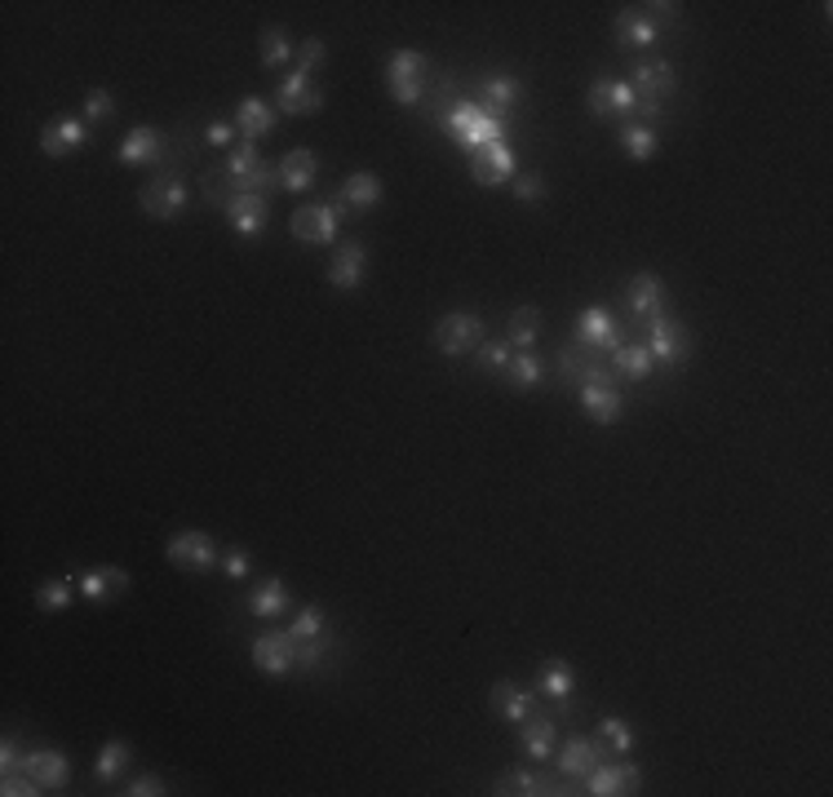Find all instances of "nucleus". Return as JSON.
Here are the masks:
<instances>
[{
    "label": "nucleus",
    "mask_w": 833,
    "mask_h": 797,
    "mask_svg": "<svg viewBox=\"0 0 833 797\" xmlns=\"http://www.w3.org/2000/svg\"><path fill=\"white\" fill-rule=\"evenodd\" d=\"M28 775L41 784V788H63L72 779V762L58 753V748H32L28 753Z\"/></svg>",
    "instance_id": "nucleus-32"
},
{
    "label": "nucleus",
    "mask_w": 833,
    "mask_h": 797,
    "mask_svg": "<svg viewBox=\"0 0 833 797\" xmlns=\"http://www.w3.org/2000/svg\"><path fill=\"white\" fill-rule=\"evenodd\" d=\"M111 116H116L111 89H89V94H85V120H89V125H107Z\"/></svg>",
    "instance_id": "nucleus-46"
},
{
    "label": "nucleus",
    "mask_w": 833,
    "mask_h": 797,
    "mask_svg": "<svg viewBox=\"0 0 833 797\" xmlns=\"http://www.w3.org/2000/svg\"><path fill=\"white\" fill-rule=\"evenodd\" d=\"M293 607V594H289V585L280 581V576H270V581H261L253 594H248V612L253 616H261V620H275V616H285Z\"/></svg>",
    "instance_id": "nucleus-33"
},
{
    "label": "nucleus",
    "mask_w": 833,
    "mask_h": 797,
    "mask_svg": "<svg viewBox=\"0 0 833 797\" xmlns=\"http://www.w3.org/2000/svg\"><path fill=\"white\" fill-rule=\"evenodd\" d=\"M643 771L634 762H599L586 775V793L590 797H621V793H639Z\"/></svg>",
    "instance_id": "nucleus-16"
},
{
    "label": "nucleus",
    "mask_w": 833,
    "mask_h": 797,
    "mask_svg": "<svg viewBox=\"0 0 833 797\" xmlns=\"http://www.w3.org/2000/svg\"><path fill=\"white\" fill-rule=\"evenodd\" d=\"M656 147H661V134H656V125H639V120H626L621 125V151L630 156V160H639V164H648L652 156H656Z\"/></svg>",
    "instance_id": "nucleus-34"
},
{
    "label": "nucleus",
    "mask_w": 833,
    "mask_h": 797,
    "mask_svg": "<svg viewBox=\"0 0 833 797\" xmlns=\"http://www.w3.org/2000/svg\"><path fill=\"white\" fill-rule=\"evenodd\" d=\"M536 337H541V310H536V306L510 310V319H505V341H510L514 350H527Z\"/></svg>",
    "instance_id": "nucleus-39"
},
{
    "label": "nucleus",
    "mask_w": 833,
    "mask_h": 797,
    "mask_svg": "<svg viewBox=\"0 0 833 797\" xmlns=\"http://www.w3.org/2000/svg\"><path fill=\"white\" fill-rule=\"evenodd\" d=\"M342 204L338 200H311V204H302L298 213H293V222H289V231H293V240H302V244H333L338 240V231H342Z\"/></svg>",
    "instance_id": "nucleus-4"
},
{
    "label": "nucleus",
    "mask_w": 833,
    "mask_h": 797,
    "mask_svg": "<svg viewBox=\"0 0 833 797\" xmlns=\"http://www.w3.org/2000/svg\"><path fill=\"white\" fill-rule=\"evenodd\" d=\"M510 191H514L519 204H541V200H545V178H541V173H523V178H514Z\"/></svg>",
    "instance_id": "nucleus-48"
},
{
    "label": "nucleus",
    "mask_w": 833,
    "mask_h": 797,
    "mask_svg": "<svg viewBox=\"0 0 833 797\" xmlns=\"http://www.w3.org/2000/svg\"><path fill=\"white\" fill-rule=\"evenodd\" d=\"M501 381H505L510 390H536V385L545 381V359H536L532 350H514V359H510V368L501 372Z\"/></svg>",
    "instance_id": "nucleus-35"
},
{
    "label": "nucleus",
    "mask_w": 833,
    "mask_h": 797,
    "mask_svg": "<svg viewBox=\"0 0 833 797\" xmlns=\"http://www.w3.org/2000/svg\"><path fill=\"white\" fill-rule=\"evenodd\" d=\"M275 125H280V116H275V107L266 103V98H239V107H235V129H239V138H248V142H257V138H266V134H275Z\"/></svg>",
    "instance_id": "nucleus-29"
},
{
    "label": "nucleus",
    "mask_w": 833,
    "mask_h": 797,
    "mask_svg": "<svg viewBox=\"0 0 833 797\" xmlns=\"http://www.w3.org/2000/svg\"><path fill=\"white\" fill-rule=\"evenodd\" d=\"M492 793H496V797H536V793H541V775H532V771H523V766H510V771L492 784Z\"/></svg>",
    "instance_id": "nucleus-41"
},
{
    "label": "nucleus",
    "mask_w": 833,
    "mask_h": 797,
    "mask_svg": "<svg viewBox=\"0 0 833 797\" xmlns=\"http://www.w3.org/2000/svg\"><path fill=\"white\" fill-rule=\"evenodd\" d=\"M275 178H280V187L293 191V195L311 191L316 178H320V160H316V151H311V147H293V151L280 160V169H275Z\"/></svg>",
    "instance_id": "nucleus-23"
},
{
    "label": "nucleus",
    "mask_w": 833,
    "mask_h": 797,
    "mask_svg": "<svg viewBox=\"0 0 833 797\" xmlns=\"http://www.w3.org/2000/svg\"><path fill=\"white\" fill-rule=\"evenodd\" d=\"M222 173L235 182V191H253V195H261L270 182H280V178H275V169H270V164H261L257 142H248V138H239V142L226 151Z\"/></svg>",
    "instance_id": "nucleus-5"
},
{
    "label": "nucleus",
    "mask_w": 833,
    "mask_h": 797,
    "mask_svg": "<svg viewBox=\"0 0 833 797\" xmlns=\"http://www.w3.org/2000/svg\"><path fill=\"white\" fill-rule=\"evenodd\" d=\"M577 346H586L595 354H612V350L626 346V337H621V323L604 306H586L577 315Z\"/></svg>",
    "instance_id": "nucleus-10"
},
{
    "label": "nucleus",
    "mask_w": 833,
    "mask_h": 797,
    "mask_svg": "<svg viewBox=\"0 0 833 797\" xmlns=\"http://www.w3.org/2000/svg\"><path fill=\"white\" fill-rule=\"evenodd\" d=\"M120 793L125 797H160V793H169V784L160 775H134L129 788H120Z\"/></svg>",
    "instance_id": "nucleus-51"
},
{
    "label": "nucleus",
    "mask_w": 833,
    "mask_h": 797,
    "mask_svg": "<svg viewBox=\"0 0 833 797\" xmlns=\"http://www.w3.org/2000/svg\"><path fill=\"white\" fill-rule=\"evenodd\" d=\"M382 195H386V187L377 173H351L338 191V204H342V213H373L382 204Z\"/></svg>",
    "instance_id": "nucleus-25"
},
{
    "label": "nucleus",
    "mask_w": 833,
    "mask_h": 797,
    "mask_svg": "<svg viewBox=\"0 0 833 797\" xmlns=\"http://www.w3.org/2000/svg\"><path fill=\"white\" fill-rule=\"evenodd\" d=\"M470 178H474L479 187H501V182L514 178V151L505 147V138H501V142H488V147H479V151H470Z\"/></svg>",
    "instance_id": "nucleus-18"
},
{
    "label": "nucleus",
    "mask_w": 833,
    "mask_h": 797,
    "mask_svg": "<svg viewBox=\"0 0 833 797\" xmlns=\"http://www.w3.org/2000/svg\"><path fill=\"white\" fill-rule=\"evenodd\" d=\"M320 107H324V89L316 85V76L293 72V76L280 81V89H275V111L280 116H316Z\"/></svg>",
    "instance_id": "nucleus-14"
},
{
    "label": "nucleus",
    "mask_w": 833,
    "mask_h": 797,
    "mask_svg": "<svg viewBox=\"0 0 833 797\" xmlns=\"http://www.w3.org/2000/svg\"><path fill=\"white\" fill-rule=\"evenodd\" d=\"M0 766H6V775L10 771H28V753H19L14 735H6V744H0Z\"/></svg>",
    "instance_id": "nucleus-52"
},
{
    "label": "nucleus",
    "mask_w": 833,
    "mask_h": 797,
    "mask_svg": "<svg viewBox=\"0 0 833 797\" xmlns=\"http://www.w3.org/2000/svg\"><path fill=\"white\" fill-rule=\"evenodd\" d=\"M134 762V744L129 740H107L103 748H98V762H94V775L103 779V784H116L120 775H125V766Z\"/></svg>",
    "instance_id": "nucleus-38"
},
{
    "label": "nucleus",
    "mask_w": 833,
    "mask_h": 797,
    "mask_svg": "<svg viewBox=\"0 0 833 797\" xmlns=\"http://www.w3.org/2000/svg\"><path fill=\"white\" fill-rule=\"evenodd\" d=\"M386 89L399 107H413L426 89V59L417 50H395L386 63Z\"/></svg>",
    "instance_id": "nucleus-6"
},
{
    "label": "nucleus",
    "mask_w": 833,
    "mask_h": 797,
    "mask_svg": "<svg viewBox=\"0 0 833 797\" xmlns=\"http://www.w3.org/2000/svg\"><path fill=\"white\" fill-rule=\"evenodd\" d=\"M581 413L595 426H617L626 413V398L617 385H581Z\"/></svg>",
    "instance_id": "nucleus-26"
},
{
    "label": "nucleus",
    "mask_w": 833,
    "mask_h": 797,
    "mask_svg": "<svg viewBox=\"0 0 833 797\" xmlns=\"http://www.w3.org/2000/svg\"><path fill=\"white\" fill-rule=\"evenodd\" d=\"M519 740H523V753L527 757H536V762H545V757H554V718H527V722H519Z\"/></svg>",
    "instance_id": "nucleus-36"
},
{
    "label": "nucleus",
    "mask_w": 833,
    "mask_h": 797,
    "mask_svg": "<svg viewBox=\"0 0 833 797\" xmlns=\"http://www.w3.org/2000/svg\"><path fill=\"white\" fill-rule=\"evenodd\" d=\"M324 63H329L324 41H316V36H311V41H302V50H298V72H302V76H316Z\"/></svg>",
    "instance_id": "nucleus-47"
},
{
    "label": "nucleus",
    "mask_w": 833,
    "mask_h": 797,
    "mask_svg": "<svg viewBox=\"0 0 833 797\" xmlns=\"http://www.w3.org/2000/svg\"><path fill=\"white\" fill-rule=\"evenodd\" d=\"M235 134H239L235 120H213V125L204 129V142L217 147V151H231V147H235Z\"/></svg>",
    "instance_id": "nucleus-50"
},
{
    "label": "nucleus",
    "mask_w": 833,
    "mask_h": 797,
    "mask_svg": "<svg viewBox=\"0 0 833 797\" xmlns=\"http://www.w3.org/2000/svg\"><path fill=\"white\" fill-rule=\"evenodd\" d=\"M364 270H369V248L360 240H346L333 248L329 257V284L342 288V293H355L364 284Z\"/></svg>",
    "instance_id": "nucleus-19"
},
{
    "label": "nucleus",
    "mask_w": 833,
    "mask_h": 797,
    "mask_svg": "<svg viewBox=\"0 0 833 797\" xmlns=\"http://www.w3.org/2000/svg\"><path fill=\"white\" fill-rule=\"evenodd\" d=\"M138 204H142V213H151V217H160V222H173V217L186 213L191 187H186L182 178H156V182H147V187L138 191Z\"/></svg>",
    "instance_id": "nucleus-8"
},
{
    "label": "nucleus",
    "mask_w": 833,
    "mask_h": 797,
    "mask_svg": "<svg viewBox=\"0 0 833 797\" xmlns=\"http://www.w3.org/2000/svg\"><path fill=\"white\" fill-rule=\"evenodd\" d=\"M519 103H523V81H514V76H488V81H483L479 107H483L492 120L514 116V107H519Z\"/></svg>",
    "instance_id": "nucleus-27"
},
{
    "label": "nucleus",
    "mask_w": 833,
    "mask_h": 797,
    "mask_svg": "<svg viewBox=\"0 0 833 797\" xmlns=\"http://www.w3.org/2000/svg\"><path fill=\"white\" fill-rule=\"evenodd\" d=\"M599 744H604V753H634V731L621 718H604L599 722Z\"/></svg>",
    "instance_id": "nucleus-45"
},
{
    "label": "nucleus",
    "mask_w": 833,
    "mask_h": 797,
    "mask_svg": "<svg viewBox=\"0 0 833 797\" xmlns=\"http://www.w3.org/2000/svg\"><path fill=\"white\" fill-rule=\"evenodd\" d=\"M510 359H514V346H510V341H483V346L474 350V363H479L488 376H501V372L510 368Z\"/></svg>",
    "instance_id": "nucleus-43"
},
{
    "label": "nucleus",
    "mask_w": 833,
    "mask_h": 797,
    "mask_svg": "<svg viewBox=\"0 0 833 797\" xmlns=\"http://www.w3.org/2000/svg\"><path fill=\"white\" fill-rule=\"evenodd\" d=\"M435 346H439V354H448V359H461V354H474L479 346H483V319L474 315V310H448V315H439L435 319Z\"/></svg>",
    "instance_id": "nucleus-3"
},
{
    "label": "nucleus",
    "mask_w": 833,
    "mask_h": 797,
    "mask_svg": "<svg viewBox=\"0 0 833 797\" xmlns=\"http://www.w3.org/2000/svg\"><path fill=\"white\" fill-rule=\"evenodd\" d=\"M612 376L617 381H643L652 368H656V359L648 354V346H621V350H612Z\"/></svg>",
    "instance_id": "nucleus-37"
},
{
    "label": "nucleus",
    "mask_w": 833,
    "mask_h": 797,
    "mask_svg": "<svg viewBox=\"0 0 833 797\" xmlns=\"http://www.w3.org/2000/svg\"><path fill=\"white\" fill-rule=\"evenodd\" d=\"M36 607L50 612V616H54V612H67V607H72V581H67V576L45 581V585L36 589Z\"/></svg>",
    "instance_id": "nucleus-44"
},
{
    "label": "nucleus",
    "mask_w": 833,
    "mask_h": 797,
    "mask_svg": "<svg viewBox=\"0 0 833 797\" xmlns=\"http://www.w3.org/2000/svg\"><path fill=\"white\" fill-rule=\"evenodd\" d=\"M164 134L156 129V125H138V129H129L125 134V142H120V151H116V160L120 164H164Z\"/></svg>",
    "instance_id": "nucleus-21"
},
{
    "label": "nucleus",
    "mask_w": 833,
    "mask_h": 797,
    "mask_svg": "<svg viewBox=\"0 0 833 797\" xmlns=\"http://www.w3.org/2000/svg\"><path fill=\"white\" fill-rule=\"evenodd\" d=\"M586 107L599 125H626V116L634 111V89L626 81H595L586 94Z\"/></svg>",
    "instance_id": "nucleus-9"
},
{
    "label": "nucleus",
    "mask_w": 833,
    "mask_h": 797,
    "mask_svg": "<svg viewBox=\"0 0 833 797\" xmlns=\"http://www.w3.org/2000/svg\"><path fill=\"white\" fill-rule=\"evenodd\" d=\"M0 793H6V797H36V793H45L28 771H10L6 779H0Z\"/></svg>",
    "instance_id": "nucleus-49"
},
{
    "label": "nucleus",
    "mask_w": 833,
    "mask_h": 797,
    "mask_svg": "<svg viewBox=\"0 0 833 797\" xmlns=\"http://www.w3.org/2000/svg\"><path fill=\"white\" fill-rule=\"evenodd\" d=\"M76 585H81V598L85 603H116L125 589H129V572L125 567H116V563H98V567H89V572H81L76 576Z\"/></svg>",
    "instance_id": "nucleus-20"
},
{
    "label": "nucleus",
    "mask_w": 833,
    "mask_h": 797,
    "mask_svg": "<svg viewBox=\"0 0 833 797\" xmlns=\"http://www.w3.org/2000/svg\"><path fill=\"white\" fill-rule=\"evenodd\" d=\"M559 372L568 376V381H577V385H617V376H612V368L604 363V354H595V350H586V346H568V350H559Z\"/></svg>",
    "instance_id": "nucleus-15"
},
{
    "label": "nucleus",
    "mask_w": 833,
    "mask_h": 797,
    "mask_svg": "<svg viewBox=\"0 0 833 797\" xmlns=\"http://www.w3.org/2000/svg\"><path fill=\"white\" fill-rule=\"evenodd\" d=\"M266 217H270V204L266 195H253V191H239L231 204H226V222L239 240H257L266 231Z\"/></svg>",
    "instance_id": "nucleus-22"
},
{
    "label": "nucleus",
    "mask_w": 833,
    "mask_h": 797,
    "mask_svg": "<svg viewBox=\"0 0 833 797\" xmlns=\"http://www.w3.org/2000/svg\"><path fill=\"white\" fill-rule=\"evenodd\" d=\"M222 572H226L231 581H244V576L253 572V559H248L244 550H231V554H222Z\"/></svg>",
    "instance_id": "nucleus-53"
},
{
    "label": "nucleus",
    "mask_w": 833,
    "mask_h": 797,
    "mask_svg": "<svg viewBox=\"0 0 833 797\" xmlns=\"http://www.w3.org/2000/svg\"><path fill=\"white\" fill-rule=\"evenodd\" d=\"M439 129H444L448 138H457L461 147L479 151V147H488V142H501L505 120H492L479 103H452V107L439 116Z\"/></svg>",
    "instance_id": "nucleus-1"
},
{
    "label": "nucleus",
    "mask_w": 833,
    "mask_h": 797,
    "mask_svg": "<svg viewBox=\"0 0 833 797\" xmlns=\"http://www.w3.org/2000/svg\"><path fill=\"white\" fill-rule=\"evenodd\" d=\"M164 559L178 567V572H209L217 563V545L209 532H178L164 541Z\"/></svg>",
    "instance_id": "nucleus-11"
},
{
    "label": "nucleus",
    "mask_w": 833,
    "mask_h": 797,
    "mask_svg": "<svg viewBox=\"0 0 833 797\" xmlns=\"http://www.w3.org/2000/svg\"><path fill=\"white\" fill-rule=\"evenodd\" d=\"M488 704H492V713H496V718H505V722H514V726H519V722H527V718H532V704H536V700H532V691H523L519 682L501 678V682L492 687Z\"/></svg>",
    "instance_id": "nucleus-30"
},
{
    "label": "nucleus",
    "mask_w": 833,
    "mask_h": 797,
    "mask_svg": "<svg viewBox=\"0 0 833 797\" xmlns=\"http://www.w3.org/2000/svg\"><path fill=\"white\" fill-rule=\"evenodd\" d=\"M257 45H261V67H266V72L285 67V63L293 59V45H289V32H285V28H261Z\"/></svg>",
    "instance_id": "nucleus-40"
},
{
    "label": "nucleus",
    "mask_w": 833,
    "mask_h": 797,
    "mask_svg": "<svg viewBox=\"0 0 833 797\" xmlns=\"http://www.w3.org/2000/svg\"><path fill=\"white\" fill-rule=\"evenodd\" d=\"M648 354L656 359V363H665V368H683L687 363V354H692V332L679 323V319H670V315H661V319H652L648 323Z\"/></svg>",
    "instance_id": "nucleus-7"
},
{
    "label": "nucleus",
    "mask_w": 833,
    "mask_h": 797,
    "mask_svg": "<svg viewBox=\"0 0 833 797\" xmlns=\"http://www.w3.org/2000/svg\"><path fill=\"white\" fill-rule=\"evenodd\" d=\"M573 691H577V673H573L568 660H545V665L536 669V695H545V700H554V704H568Z\"/></svg>",
    "instance_id": "nucleus-31"
},
{
    "label": "nucleus",
    "mask_w": 833,
    "mask_h": 797,
    "mask_svg": "<svg viewBox=\"0 0 833 797\" xmlns=\"http://www.w3.org/2000/svg\"><path fill=\"white\" fill-rule=\"evenodd\" d=\"M630 89H634V111L648 125H656V116L665 111V98L679 89V76H674V67L665 59H648V63L634 67V85Z\"/></svg>",
    "instance_id": "nucleus-2"
},
{
    "label": "nucleus",
    "mask_w": 833,
    "mask_h": 797,
    "mask_svg": "<svg viewBox=\"0 0 833 797\" xmlns=\"http://www.w3.org/2000/svg\"><path fill=\"white\" fill-rule=\"evenodd\" d=\"M626 306H630V315H634V319H643V323L661 319V315H665V306H670L665 279H661L656 270H639V275L626 284Z\"/></svg>",
    "instance_id": "nucleus-12"
},
{
    "label": "nucleus",
    "mask_w": 833,
    "mask_h": 797,
    "mask_svg": "<svg viewBox=\"0 0 833 797\" xmlns=\"http://www.w3.org/2000/svg\"><path fill=\"white\" fill-rule=\"evenodd\" d=\"M289 638H293V642H316V638H329V620H324V612H320V607L298 612V616H293V625H289Z\"/></svg>",
    "instance_id": "nucleus-42"
},
{
    "label": "nucleus",
    "mask_w": 833,
    "mask_h": 797,
    "mask_svg": "<svg viewBox=\"0 0 833 797\" xmlns=\"http://www.w3.org/2000/svg\"><path fill=\"white\" fill-rule=\"evenodd\" d=\"M599 762H604V744L590 740V735H573V740L559 748V771H564L568 779H581V784H586V775H590Z\"/></svg>",
    "instance_id": "nucleus-28"
},
{
    "label": "nucleus",
    "mask_w": 833,
    "mask_h": 797,
    "mask_svg": "<svg viewBox=\"0 0 833 797\" xmlns=\"http://www.w3.org/2000/svg\"><path fill=\"white\" fill-rule=\"evenodd\" d=\"M253 665L270 678H285L293 665H298V647L289 638V629H266L253 638Z\"/></svg>",
    "instance_id": "nucleus-13"
},
{
    "label": "nucleus",
    "mask_w": 833,
    "mask_h": 797,
    "mask_svg": "<svg viewBox=\"0 0 833 797\" xmlns=\"http://www.w3.org/2000/svg\"><path fill=\"white\" fill-rule=\"evenodd\" d=\"M85 142H89V125H85L81 116H54V120L41 129V151H45L50 160L76 156Z\"/></svg>",
    "instance_id": "nucleus-17"
},
{
    "label": "nucleus",
    "mask_w": 833,
    "mask_h": 797,
    "mask_svg": "<svg viewBox=\"0 0 833 797\" xmlns=\"http://www.w3.org/2000/svg\"><path fill=\"white\" fill-rule=\"evenodd\" d=\"M612 32H617V45H621V50H652V45L661 41V23L648 19L643 10H621L617 23H612Z\"/></svg>",
    "instance_id": "nucleus-24"
}]
</instances>
